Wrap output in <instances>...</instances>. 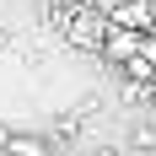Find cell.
<instances>
[{"mask_svg":"<svg viewBox=\"0 0 156 156\" xmlns=\"http://www.w3.org/2000/svg\"><path fill=\"white\" fill-rule=\"evenodd\" d=\"M140 32H129V27H113L108 38H102V54H108L113 65H129V59H140Z\"/></svg>","mask_w":156,"mask_h":156,"instance_id":"cell-1","label":"cell"},{"mask_svg":"<svg viewBox=\"0 0 156 156\" xmlns=\"http://www.w3.org/2000/svg\"><path fill=\"white\" fill-rule=\"evenodd\" d=\"M5 156H48V140L43 135H5Z\"/></svg>","mask_w":156,"mask_h":156,"instance_id":"cell-2","label":"cell"},{"mask_svg":"<svg viewBox=\"0 0 156 156\" xmlns=\"http://www.w3.org/2000/svg\"><path fill=\"white\" fill-rule=\"evenodd\" d=\"M119 22H124L129 32L140 27V22H151V0H124V5H119Z\"/></svg>","mask_w":156,"mask_h":156,"instance_id":"cell-3","label":"cell"}]
</instances>
